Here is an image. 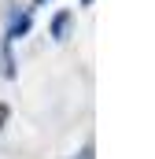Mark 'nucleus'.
Listing matches in <instances>:
<instances>
[{
  "label": "nucleus",
  "mask_w": 155,
  "mask_h": 159,
  "mask_svg": "<svg viewBox=\"0 0 155 159\" xmlns=\"http://www.w3.org/2000/svg\"><path fill=\"white\" fill-rule=\"evenodd\" d=\"M26 34H30V15H15V19H11V26H7L4 44H15L19 37H26Z\"/></svg>",
  "instance_id": "1"
},
{
  "label": "nucleus",
  "mask_w": 155,
  "mask_h": 159,
  "mask_svg": "<svg viewBox=\"0 0 155 159\" xmlns=\"http://www.w3.org/2000/svg\"><path fill=\"white\" fill-rule=\"evenodd\" d=\"M70 22H74V19H70V11H59V15L52 19V26H48V34H52L55 41H67V34H70Z\"/></svg>",
  "instance_id": "2"
},
{
  "label": "nucleus",
  "mask_w": 155,
  "mask_h": 159,
  "mask_svg": "<svg viewBox=\"0 0 155 159\" xmlns=\"http://www.w3.org/2000/svg\"><path fill=\"white\" fill-rule=\"evenodd\" d=\"M4 122H7V107L0 104V126H4Z\"/></svg>",
  "instance_id": "3"
},
{
  "label": "nucleus",
  "mask_w": 155,
  "mask_h": 159,
  "mask_svg": "<svg viewBox=\"0 0 155 159\" xmlns=\"http://www.w3.org/2000/svg\"><path fill=\"white\" fill-rule=\"evenodd\" d=\"M78 159H92V148H85V152H81V156H78Z\"/></svg>",
  "instance_id": "4"
},
{
  "label": "nucleus",
  "mask_w": 155,
  "mask_h": 159,
  "mask_svg": "<svg viewBox=\"0 0 155 159\" xmlns=\"http://www.w3.org/2000/svg\"><path fill=\"white\" fill-rule=\"evenodd\" d=\"M81 4H92V0H81Z\"/></svg>",
  "instance_id": "5"
},
{
  "label": "nucleus",
  "mask_w": 155,
  "mask_h": 159,
  "mask_svg": "<svg viewBox=\"0 0 155 159\" xmlns=\"http://www.w3.org/2000/svg\"><path fill=\"white\" fill-rule=\"evenodd\" d=\"M37 4H44V0H37Z\"/></svg>",
  "instance_id": "6"
}]
</instances>
